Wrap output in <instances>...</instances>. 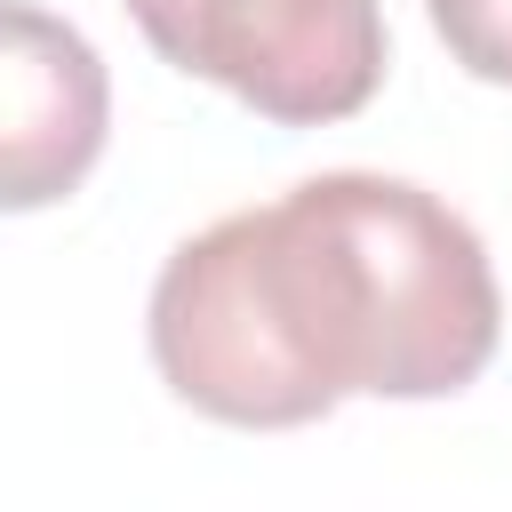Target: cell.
<instances>
[{"label": "cell", "mask_w": 512, "mask_h": 512, "mask_svg": "<svg viewBox=\"0 0 512 512\" xmlns=\"http://www.w3.org/2000/svg\"><path fill=\"white\" fill-rule=\"evenodd\" d=\"M480 232L408 176L328 168L272 208L216 216L152 280L160 384L248 432H288L352 392L448 400L496 360Z\"/></svg>", "instance_id": "6da1fadb"}, {"label": "cell", "mask_w": 512, "mask_h": 512, "mask_svg": "<svg viewBox=\"0 0 512 512\" xmlns=\"http://www.w3.org/2000/svg\"><path fill=\"white\" fill-rule=\"evenodd\" d=\"M136 32L280 128L352 120L384 80L376 0H128Z\"/></svg>", "instance_id": "7a4b0ae2"}, {"label": "cell", "mask_w": 512, "mask_h": 512, "mask_svg": "<svg viewBox=\"0 0 512 512\" xmlns=\"http://www.w3.org/2000/svg\"><path fill=\"white\" fill-rule=\"evenodd\" d=\"M112 128V80L88 32L0 0V216L56 208L88 184Z\"/></svg>", "instance_id": "3957f363"}, {"label": "cell", "mask_w": 512, "mask_h": 512, "mask_svg": "<svg viewBox=\"0 0 512 512\" xmlns=\"http://www.w3.org/2000/svg\"><path fill=\"white\" fill-rule=\"evenodd\" d=\"M448 56L488 80V88H512V0H424Z\"/></svg>", "instance_id": "277c9868"}]
</instances>
